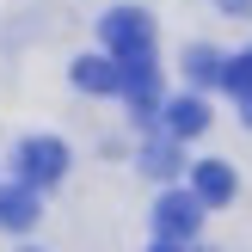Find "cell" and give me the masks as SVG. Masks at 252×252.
Wrapping results in <instances>:
<instances>
[{
	"mask_svg": "<svg viewBox=\"0 0 252 252\" xmlns=\"http://www.w3.org/2000/svg\"><path fill=\"white\" fill-rule=\"evenodd\" d=\"M154 252H185V246H179V240H160V246H154Z\"/></svg>",
	"mask_w": 252,
	"mask_h": 252,
	"instance_id": "cell-13",
	"label": "cell"
},
{
	"mask_svg": "<svg viewBox=\"0 0 252 252\" xmlns=\"http://www.w3.org/2000/svg\"><path fill=\"white\" fill-rule=\"evenodd\" d=\"M117 93L129 98L135 111H154V98H160V80H154V62H117Z\"/></svg>",
	"mask_w": 252,
	"mask_h": 252,
	"instance_id": "cell-4",
	"label": "cell"
},
{
	"mask_svg": "<svg viewBox=\"0 0 252 252\" xmlns=\"http://www.w3.org/2000/svg\"><path fill=\"white\" fill-rule=\"evenodd\" d=\"M105 49L117 62H154V25H148V12H135V6L105 12Z\"/></svg>",
	"mask_w": 252,
	"mask_h": 252,
	"instance_id": "cell-1",
	"label": "cell"
},
{
	"mask_svg": "<svg viewBox=\"0 0 252 252\" xmlns=\"http://www.w3.org/2000/svg\"><path fill=\"white\" fill-rule=\"evenodd\" d=\"M216 6H228V12H240V19H246V12H252V0H216Z\"/></svg>",
	"mask_w": 252,
	"mask_h": 252,
	"instance_id": "cell-12",
	"label": "cell"
},
{
	"mask_svg": "<svg viewBox=\"0 0 252 252\" xmlns=\"http://www.w3.org/2000/svg\"><path fill=\"white\" fill-rule=\"evenodd\" d=\"M142 160H148V172H160V179H172V172H179V148H172V142H154Z\"/></svg>",
	"mask_w": 252,
	"mask_h": 252,
	"instance_id": "cell-11",
	"label": "cell"
},
{
	"mask_svg": "<svg viewBox=\"0 0 252 252\" xmlns=\"http://www.w3.org/2000/svg\"><path fill=\"white\" fill-rule=\"evenodd\" d=\"M197 221H203V203H197L191 191H166V197L154 203V228H160V240H191Z\"/></svg>",
	"mask_w": 252,
	"mask_h": 252,
	"instance_id": "cell-3",
	"label": "cell"
},
{
	"mask_svg": "<svg viewBox=\"0 0 252 252\" xmlns=\"http://www.w3.org/2000/svg\"><path fill=\"white\" fill-rule=\"evenodd\" d=\"M197 203H228L234 197V172L221 166V160H203V166H197Z\"/></svg>",
	"mask_w": 252,
	"mask_h": 252,
	"instance_id": "cell-8",
	"label": "cell"
},
{
	"mask_svg": "<svg viewBox=\"0 0 252 252\" xmlns=\"http://www.w3.org/2000/svg\"><path fill=\"white\" fill-rule=\"evenodd\" d=\"M160 117H166V135H172V142H185V135H203V129H209V105H203V98H172Z\"/></svg>",
	"mask_w": 252,
	"mask_h": 252,
	"instance_id": "cell-5",
	"label": "cell"
},
{
	"mask_svg": "<svg viewBox=\"0 0 252 252\" xmlns=\"http://www.w3.org/2000/svg\"><path fill=\"white\" fill-rule=\"evenodd\" d=\"M74 86L80 93H117V62L111 56H80L74 62Z\"/></svg>",
	"mask_w": 252,
	"mask_h": 252,
	"instance_id": "cell-7",
	"label": "cell"
},
{
	"mask_svg": "<svg viewBox=\"0 0 252 252\" xmlns=\"http://www.w3.org/2000/svg\"><path fill=\"white\" fill-rule=\"evenodd\" d=\"M221 86L240 93V98H252V49H246V56H234V62H221Z\"/></svg>",
	"mask_w": 252,
	"mask_h": 252,
	"instance_id": "cell-9",
	"label": "cell"
},
{
	"mask_svg": "<svg viewBox=\"0 0 252 252\" xmlns=\"http://www.w3.org/2000/svg\"><path fill=\"white\" fill-rule=\"evenodd\" d=\"M62 172H68V148L56 135H31L19 148V185H56Z\"/></svg>",
	"mask_w": 252,
	"mask_h": 252,
	"instance_id": "cell-2",
	"label": "cell"
},
{
	"mask_svg": "<svg viewBox=\"0 0 252 252\" xmlns=\"http://www.w3.org/2000/svg\"><path fill=\"white\" fill-rule=\"evenodd\" d=\"M246 123H252V98H246Z\"/></svg>",
	"mask_w": 252,
	"mask_h": 252,
	"instance_id": "cell-14",
	"label": "cell"
},
{
	"mask_svg": "<svg viewBox=\"0 0 252 252\" xmlns=\"http://www.w3.org/2000/svg\"><path fill=\"white\" fill-rule=\"evenodd\" d=\"M185 68H191L197 86H216V80H221V56H216V49H191V56H185Z\"/></svg>",
	"mask_w": 252,
	"mask_h": 252,
	"instance_id": "cell-10",
	"label": "cell"
},
{
	"mask_svg": "<svg viewBox=\"0 0 252 252\" xmlns=\"http://www.w3.org/2000/svg\"><path fill=\"white\" fill-rule=\"evenodd\" d=\"M31 221H37L31 185H0V228H31Z\"/></svg>",
	"mask_w": 252,
	"mask_h": 252,
	"instance_id": "cell-6",
	"label": "cell"
}]
</instances>
